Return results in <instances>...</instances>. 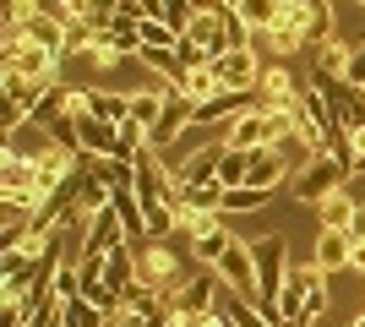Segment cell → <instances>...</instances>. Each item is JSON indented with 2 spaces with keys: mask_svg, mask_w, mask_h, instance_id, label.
Here are the masks:
<instances>
[{
  "mask_svg": "<svg viewBox=\"0 0 365 327\" xmlns=\"http://www.w3.org/2000/svg\"><path fill=\"white\" fill-rule=\"evenodd\" d=\"M191 115H197V104H191L180 88H169V93H164V115H158V125L148 131V147H153V153H158V147H169V142L191 125Z\"/></svg>",
  "mask_w": 365,
  "mask_h": 327,
  "instance_id": "obj_8",
  "label": "cell"
},
{
  "mask_svg": "<svg viewBox=\"0 0 365 327\" xmlns=\"http://www.w3.org/2000/svg\"><path fill=\"white\" fill-rule=\"evenodd\" d=\"M360 6H365V0H360Z\"/></svg>",
  "mask_w": 365,
  "mask_h": 327,
  "instance_id": "obj_44",
  "label": "cell"
},
{
  "mask_svg": "<svg viewBox=\"0 0 365 327\" xmlns=\"http://www.w3.org/2000/svg\"><path fill=\"white\" fill-rule=\"evenodd\" d=\"M158 22H169V28L180 33H191V22H197V0H164V16H158Z\"/></svg>",
  "mask_w": 365,
  "mask_h": 327,
  "instance_id": "obj_32",
  "label": "cell"
},
{
  "mask_svg": "<svg viewBox=\"0 0 365 327\" xmlns=\"http://www.w3.org/2000/svg\"><path fill=\"white\" fill-rule=\"evenodd\" d=\"M284 11H289L284 0H245V6H240V22H245L251 33H267V28H273V22H278Z\"/></svg>",
  "mask_w": 365,
  "mask_h": 327,
  "instance_id": "obj_24",
  "label": "cell"
},
{
  "mask_svg": "<svg viewBox=\"0 0 365 327\" xmlns=\"http://www.w3.org/2000/svg\"><path fill=\"white\" fill-rule=\"evenodd\" d=\"M218 295H224V279H218V267H202V273H191V279L175 289V311H185V316H207V311H218Z\"/></svg>",
  "mask_w": 365,
  "mask_h": 327,
  "instance_id": "obj_6",
  "label": "cell"
},
{
  "mask_svg": "<svg viewBox=\"0 0 365 327\" xmlns=\"http://www.w3.org/2000/svg\"><path fill=\"white\" fill-rule=\"evenodd\" d=\"M142 6V16H164V0H137Z\"/></svg>",
  "mask_w": 365,
  "mask_h": 327,
  "instance_id": "obj_39",
  "label": "cell"
},
{
  "mask_svg": "<svg viewBox=\"0 0 365 327\" xmlns=\"http://www.w3.org/2000/svg\"><path fill=\"white\" fill-rule=\"evenodd\" d=\"M218 279H224L229 295L251 300V306L262 311V279H257V251H251V246H240V240H235V246L224 251V262H218Z\"/></svg>",
  "mask_w": 365,
  "mask_h": 327,
  "instance_id": "obj_4",
  "label": "cell"
},
{
  "mask_svg": "<svg viewBox=\"0 0 365 327\" xmlns=\"http://www.w3.org/2000/svg\"><path fill=\"white\" fill-rule=\"evenodd\" d=\"M349 240H365V207L354 213V224H349Z\"/></svg>",
  "mask_w": 365,
  "mask_h": 327,
  "instance_id": "obj_38",
  "label": "cell"
},
{
  "mask_svg": "<svg viewBox=\"0 0 365 327\" xmlns=\"http://www.w3.org/2000/svg\"><path fill=\"white\" fill-rule=\"evenodd\" d=\"M76 137H82V153L88 158H115L120 125H109V120H98V115H88V109H76Z\"/></svg>",
  "mask_w": 365,
  "mask_h": 327,
  "instance_id": "obj_9",
  "label": "cell"
},
{
  "mask_svg": "<svg viewBox=\"0 0 365 327\" xmlns=\"http://www.w3.org/2000/svg\"><path fill=\"white\" fill-rule=\"evenodd\" d=\"M175 55H180V66H185V71H191V66H207V49H202L197 38H191V33H185L180 44H175Z\"/></svg>",
  "mask_w": 365,
  "mask_h": 327,
  "instance_id": "obj_34",
  "label": "cell"
},
{
  "mask_svg": "<svg viewBox=\"0 0 365 327\" xmlns=\"http://www.w3.org/2000/svg\"><path fill=\"white\" fill-rule=\"evenodd\" d=\"M349 147H354V153H349V180H354V175H365V125L349 131Z\"/></svg>",
  "mask_w": 365,
  "mask_h": 327,
  "instance_id": "obj_35",
  "label": "cell"
},
{
  "mask_svg": "<svg viewBox=\"0 0 365 327\" xmlns=\"http://www.w3.org/2000/svg\"><path fill=\"white\" fill-rule=\"evenodd\" d=\"M262 38H267V49H273V55H294V49H300V44H305V28H300V11H294V6H289V11L278 16V22H273V28H267V33H262Z\"/></svg>",
  "mask_w": 365,
  "mask_h": 327,
  "instance_id": "obj_16",
  "label": "cell"
},
{
  "mask_svg": "<svg viewBox=\"0 0 365 327\" xmlns=\"http://www.w3.org/2000/svg\"><path fill=\"white\" fill-rule=\"evenodd\" d=\"M180 207L191 213H224V186L207 180V186H180Z\"/></svg>",
  "mask_w": 365,
  "mask_h": 327,
  "instance_id": "obj_23",
  "label": "cell"
},
{
  "mask_svg": "<svg viewBox=\"0 0 365 327\" xmlns=\"http://www.w3.org/2000/svg\"><path fill=\"white\" fill-rule=\"evenodd\" d=\"M354 213H360V202H349V197L338 191V197H327V202H322V229H344V234H349Z\"/></svg>",
  "mask_w": 365,
  "mask_h": 327,
  "instance_id": "obj_26",
  "label": "cell"
},
{
  "mask_svg": "<svg viewBox=\"0 0 365 327\" xmlns=\"http://www.w3.org/2000/svg\"><path fill=\"white\" fill-rule=\"evenodd\" d=\"M180 93L191 98V104H207V98H218V93H224V88H218L213 61H207V66H191V71L180 77Z\"/></svg>",
  "mask_w": 365,
  "mask_h": 327,
  "instance_id": "obj_20",
  "label": "cell"
},
{
  "mask_svg": "<svg viewBox=\"0 0 365 327\" xmlns=\"http://www.w3.org/2000/svg\"><path fill=\"white\" fill-rule=\"evenodd\" d=\"M284 180H289V153H284V147H262V153H251V180H245V186L278 191Z\"/></svg>",
  "mask_w": 365,
  "mask_h": 327,
  "instance_id": "obj_11",
  "label": "cell"
},
{
  "mask_svg": "<svg viewBox=\"0 0 365 327\" xmlns=\"http://www.w3.org/2000/svg\"><path fill=\"white\" fill-rule=\"evenodd\" d=\"M218 164H224V142H202L191 158L175 164V180L180 186H207V180H218Z\"/></svg>",
  "mask_w": 365,
  "mask_h": 327,
  "instance_id": "obj_10",
  "label": "cell"
},
{
  "mask_svg": "<svg viewBox=\"0 0 365 327\" xmlns=\"http://www.w3.org/2000/svg\"><path fill=\"white\" fill-rule=\"evenodd\" d=\"M28 11L49 16V22H61V28H71V22H76V16H71V6H66V0H28Z\"/></svg>",
  "mask_w": 365,
  "mask_h": 327,
  "instance_id": "obj_33",
  "label": "cell"
},
{
  "mask_svg": "<svg viewBox=\"0 0 365 327\" xmlns=\"http://www.w3.org/2000/svg\"><path fill=\"white\" fill-rule=\"evenodd\" d=\"M289 137V115L284 109H251V115H240V120L229 125L224 147H235V153H262V147H278V142Z\"/></svg>",
  "mask_w": 365,
  "mask_h": 327,
  "instance_id": "obj_2",
  "label": "cell"
},
{
  "mask_svg": "<svg viewBox=\"0 0 365 327\" xmlns=\"http://www.w3.org/2000/svg\"><path fill=\"white\" fill-rule=\"evenodd\" d=\"M294 11H300L305 44H333V0H294Z\"/></svg>",
  "mask_w": 365,
  "mask_h": 327,
  "instance_id": "obj_14",
  "label": "cell"
},
{
  "mask_svg": "<svg viewBox=\"0 0 365 327\" xmlns=\"http://www.w3.org/2000/svg\"><path fill=\"white\" fill-rule=\"evenodd\" d=\"M218 6H224V11H240V6H245V0H218Z\"/></svg>",
  "mask_w": 365,
  "mask_h": 327,
  "instance_id": "obj_41",
  "label": "cell"
},
{
  "mask_svg": "<svg viewBox=\"0 0 365 327\" xmlns=\"http://www.w3.org/2000/svg\"><path fill=\"white\" fill-rule=\"evenodd\" d=\"M322 311H327V273L305 267V322H317Z\"/></svg>",
  "mask_w": 365,
  "mask_h": 327,
  "instance_id": "obj_28",
  "label": "cell"
},
{
  "mask_svg": "<svg viewBox=\"0 0 365 327\" xmlns=\"http://www.w3.org/2000/svg\"><path fill=\"white\" fill-rule=\"evenodd\" d=\"M137 33H142V49H175L180 44V33L169 28V22H158V16H148Z\"/></svg>",
  "mask_w": 365,
  "mask_h": 327,
  "instance_id": "obj_31",
  "label": "cell"
},
{
  "mask_svg": "<svg viewBox=\"0 0 365 327\" xmlns=\"http://www.w3.org/2000/svg\"><path fill=\"white\" fill-rule=\"evenodd\" d=\"M349 82H354V88H365V44H360V49H354V66H349Z\"/></svg>",
  "mask_w": 365,
  "mask_h": 327,
  "instance_id": "obj_36",
  "label": "cell"
},
{
  "mask_svg": "<svg viewBox=\"0 0 365 327\" xmlns=\"http://www.w3.org/2000/svg\"><path fill=\"white\" fill-rule=\"evenodd\" d=\"M104 284H109V289H120V295L131 289V284H137V251H131V246H115V251H109V262H104Z\"/></svg>",
  "mask_w": 365,
  "mask_h": 327,
  "instance_id": "obj_19",
  "label": "cell"
},
{
  "mask_svg": "<svg viewBox=\"0 0 365 327\" xmlns=\"http://www.w3.org/2000/svg\"><path fill=\"white\" fill-rule=\"evenodd\" d=\"M0 191H38V164L22 153L0 158Z\"/></svg>",
  "mask_w": 365,
  "mask_h": 327,
  "instance_id": "obj_17",
  "label": "cell"
},
{
  "mask_svg": "<svg viewBox=\"0 0 365 327\" xmlns=\"http://www.w3.org/2000/svg\"><path fill=\"white\" fill-rule=\"evenodd\" d=\"M344 180H349V170H344V158H333V153H311L294 170V180H289V191H294V202H305V207H322L327 197H338L344 191Z\"/></svg>",
  "mask_w": 365,
  "mask_h": 327,
  "instance_id": "obj_1",
  "label": "cell"
},
{
  "mask_svg": "<svg viewBox=\"0 0 365 327\" xmlns=\"http://www.w3.org/2000/svg\"><path fill=\"white\" fill-rule=\"evenodd\" d=\"M267 202H273V191H257V186H229L224 191V213H257Z\"/></svg>",
  "mask_w": 365,
  "mask_h": 327,
  "instance_id": "obj_27",
  "label": "cell"
},
{
  "mask_svg": "<svg viewBox=\"0 0 365 327\" xmlns=\"http://www.w3.org/2000/svg\"><path fill=\"white\" fill-rule=\"evenodd\" d=\"M257 279H262V311L273 316L278 311V295H284V284H289V246H284V234H267V240H257Z\"/></svg>",
  "mask_w": 365,
  "mask_h": 327,
  "instance_id": "obj_3",
  "label": "cell"
},
{
  "mask_svg": "<svg viewBox=\"0 0 365 327\" xmlns=\"http://www.w3.org/2000/svg\"><path fill=\"white\" fill-rule=\"evenodd\" d=\"M349 327H365V311H360V316H354V322H349Z\"/></svg>",
  "mask_w": 365,
  "mask_h": 327,
  "instance_id": "obj_42",
  "label": "cell"
},
{
  "mask_svg": "<svg viewBox=\"0 0 365 327\" xmlns=\"http://www.w3.org/2000/svg\"><path fill=\"white\" fill-rule=\"evenodd\" d=\"M284 6H294V0H284Z\"/></svg>",
  "mask_w": 365,
  "mask_h": 327,
  "instance_id": "obj_43",
  "label": "cell"
},
{
  "mask_svg": "<svg viewBox=\"0 0 365 327\" xmlns=\"http://www.w3.org/2000/svg\"><path fill=\"white\" fill-rule=\"evenodd\" d=\"M294 98H300V82H294L284 66H267V71H262V82H257V104H262V109H289Z\"/></svg>",
  "mask_w": 365,
  "mask_h": 327,
  "instance_id": "obj_12",
  "label": "cell"
},
{
  "mask_svg": "<svg viewBox=\"0 0 365 327\" xmlns=\"http://www.w3.org/2000/svg\"><path fill=\"white\" fill-rule=\"evenodd\" d=\"M158 115H164V93H131V120H137L142 131H153Z\"/></svg>",
  "mask_w": 365,
  "mask_h": 327,
  "instance_id": "obj_30",
  "label": "cell"
},
{
  "mask_svg": "<svg viewBox=\"0 0 365 327\" xmlns=\"http://www.w3.org/2000/svg\"><path fill=\"white\" fill-rule=\"evenodd\" d=\"M213 71H218V88H224V93H257V82H262L267 66L257 61V49H229V55L213 61Z\"/></svg>",
  "mask_w": 365,
  "mask_h": 327,
  "instance_id": "obj_7",
  "label": "cell"
},
{
  "mask_svg": "<svg viewBox=\"0 0 365 327\" xmlns=\"http://www.w3.org/2000/svg\"><path fill=\"white\" fill-rule=\"evenodd\" d=\"M137 279L148 284V289H158L164 300H175V289H180V262H175V251L164 246V240H153L148 251H137Z\"/></svg>",
  "mask_w": 365,
  "mask_h": 327,
  "instance_id": "obj_5",
  "label": "cell"
},
{
  "mask_svg": "<svg viewBox=\"0 0 365 327\" xmlns=\"http://www.w3.org/2000/svg\"><path fill=\"white\" fill-rule=\"evenodd\" d=\"M349 66H354V49L344 44V38H333V44H322V49H317V77L349 82Z\"/></svg>",
  "mask_w": 365,
  "mask_h": 327,
  "instance_id": "obj_21",
  "label": "cell"
},
{
  "mask_svg": "<svg viewBox=\"0 0 365 327\" xmlns=\"http://www.w3.org/2000/svg\"><path fill=\"white\" fill-rule=\"evenodd\" d=\"M115 316H104L93 300H82V295H71V300H61V327H109Z\"/></svg>",
  "mask_w": 365,
  "mask_h": 327,
  "instance_id": "obj_22",
  "label": "cell"
},
{
  "mask_svg": "<svg viewBox=\"0 0 365 327\" xmlns=\"http://www.w3.org/2000/svg\"><path fill=\"white\" fill-rule=\"evenodd\" d=\"M349 273H365V240H354V251H349Z\"/></svg>",
  "mask_w": 365,
  "mask_h": 327,
  "instance_id": "obj_37",
  "label": "cell"
},
{
  "mask_svg": "<svg viewBox=\"0 0 365 327\" xmlns=\"http://www.w3.org/2000/svg\"><path fill=\"white\" fill-rule=\"evenodd\" d=\"M71 6V16H93V0H66Z\"/></svg>",
  "mask_w": 365,
  "mask_h": 327,
  "instance_id": "obj_40",
  "label": "cell"
},
{
  "mask_svg": "<svg viewBox=\"0 0 365 327\" xmlns=\"http://www.w3.org/2000/svg\"><path fill=\"white\" fill-rule=\"evenodd\" d=\"M349 251H354V240L344 229H322L317 251H311V267H322V273H344V267H349Z\"/></svg>",
  "mask_w": 365,
  "mask_h": 327,
  "instance_id": "obj_13",
  "label": "cell"
},
{
  "mask_svg": "<svg viewBox=\"0 0 365 327\" xmlns=\"http://www.w3.org/2000/svg\"><path fill=\"white\" fill-rule=\"evenodd\" d=\"M251 180V153H235V147H224V164H218V186H245Z\"/></svg>",
  "mask_w": 365,
  "mask_h": 327,
  "instance_id": "obj_29",
  "label": "cell"
},
{
  "mask_svg": "<svg viewBox=\"0 0 365 327\" xmlns=\"http://www.w3.org/2000/svg\"><path fill=\"white\" fill-rule=\"evenodd\" d=\"M76 109H88L109 125H125L131 120V93H76Z\"/></svg>",
  "mask_w": 365,
  "mask_h": 327,
  "instance_id": "obj_15",
  "label": "cell"
},
{
  "mask_svg": "<svg viewBox=\"0 0 365 327\" xmlns=\"http://www.w3.org/2000/svg\"><path fill=\"white\" fill-rule=\"evenodd\" d=\"M169 311V300L158 295V289H148V284H131V289H125V316H142V322H158V316Z\"/></svg>",
  "mask_w": 365,
  "mask_h": 327,
  "instance_id": "obj_18",
  "label": "cell"
},
{
  "mask_svg": "<svg viewBox=\"0 0 365 327\" xmlns=\"http://www.w3.org/2000/svg\"><path fill=\"white\" fill-rule=\"evenodd\" d=\"M235 240H240V234H229L224 224H218L213 234H202V240H191V251H197V262H202V267H218V262H224V251L235 246Z\"/></svg>",
  "mask_w": 365,
  "mask_h": 327,
  "instance_id": "obj_25",
  "label": "cell"
}]
</instances>
